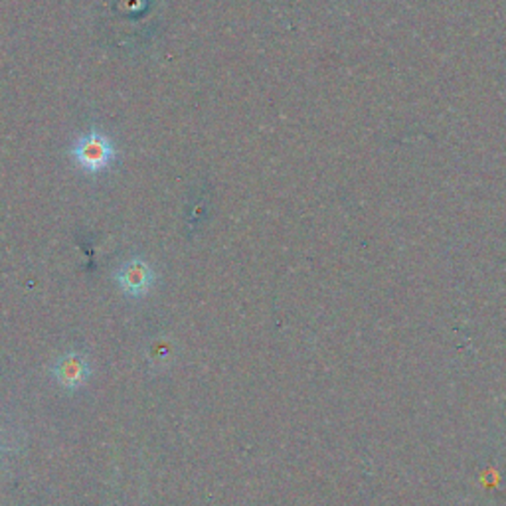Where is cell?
<instances>
[{
    "label": "cell",
    "mask_w": 506,
    "mask_h": 506,
    "mask_svg": "<svg viewBox=\"0 0 506 506\" xmlns=\"http://www.w3.org/2000/svg\"><path fill=\"white\" fill-rule=\"evenodd\" d=\"M71 156L73 162L84 172L99 174L112 167L115 159V146L107 135L99 131H89L78 137L71 146Z\"/></svg>",
    "instance_id": "6da1fadb"
},
{
    "label": "cell",
    "mask_w": 506,
    "mask_h": 506,
    "mask_svg": "<svg viewBox=\"0 0 506 506\" xmlns=\"http://www.w3.org/2000/svg\"><path fill=\"white\" fill-rule=\"evenodd\" d=\"M115 281L127 297H145L154 287V270L141 257L125 261L115 273Z\"/></svg>",
    "instance_id": "7a4b0ae2"
},
{
    "label": "cell",
    "mask_w": 506,
    "mask_h": 506,
    "mask_svg": "<svg viewBox=\"0 0 506 506\" xmlns=\"http://www.w3.org/2000/svg\"><path fill=\"white\" fill-rule=\"evenodd\" d=\"M52 374L63 388L76 390L87 382V378L91 376V366L84 354L68 353L54 364Z\"/></svg>",
    "instance_id": "3957f363"
},
{
    "label": "cell",
    "mask_w": 506,
    "mask_h": 506,
    "mask_svg": "<svg viewBox=\"0 0 506 506\" xmlns=\"http://www.w3.org/2000/svg\"><path fill=\"white\" fill-rule=\"evenodd\" d=\"M0 451H4V449H3V447H0Z\"/></svg>",
    "instance_id": "277c9868"
}]
</instances>
